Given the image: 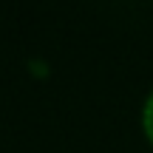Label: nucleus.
Instances as JSON below:
<instances>
[{"mask_svg":"<svg viewBox=\"0 0 153 153\" xmlns=\"http://www.w3.org/2000/svg\"><path fill=\"white\" fill-rule=\"evenodd\" d=\"M145 131H148V136H150V142H153V94H150V99H148V108H145Z\"/></svg>","mask_w":153,"mask_h":153,"instance_id":"f257e3e1","label":"nucleus"}]
</instances>
